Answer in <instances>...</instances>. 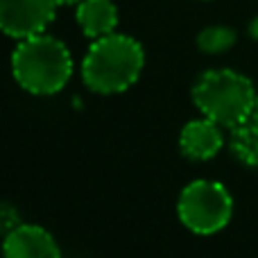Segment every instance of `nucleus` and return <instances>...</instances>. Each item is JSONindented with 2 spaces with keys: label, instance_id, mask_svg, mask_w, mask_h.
<instances>
[{
  "label": "nucleus",
  "instance_id": "nucleus-8",
  "mask_svg": "<svg viewBox=\"0 0 258 258\" xmlns=\"http://www.w3.org/2000/svg\"><path fill=\"white\" fill-rule=\"evenodd\" d=\"M77 25L89 39H102L118 27V7L113 0H82L75 9Z\"/></svg>",
  "mask_w": 258,
  "mask_h": 258
},
{
  "label": "nucleus",
  "instance_id": "nucleus-7",
  "mask_svg": "<svg viewBox=\"0 0 258 258\" xmlns=\"http://www.w3.org/2000/svg\"><path fill=\"white\" fill-rule=\"evenodd\" d=\"M224 147L222 125L211 118H197L186 122L179 134V150L190 161H211Z\"/></svg>",
  "mask_w": 258,
  "mask_h": 258
},
{
  "label": "nucleus",
  "instance_id": "nucleus-9",
  "mask_svg": "<svg viewBox=\"0 0 258 258\" xmlns=\"http://www.w3.org/2000/svg\"><path fill=\"white\" fill-rule=\"evenodd\" d=\"M229 150L247 168H258V125L254 120H245L231 127Z\"/></svg>",
  "mask_w": 258,
  "mask_h": 258
},
{
  "label": "nucleus",
  "instance_id": "nucleus-2",
  "mask_svg": "<svg viewBox=\"0 0 258 258\" xmlns=\"http://www.w3.org/2000/svg\"><path fill=\"white\" fill-rule=\"evenodd\" d=\"M12 73L21 89L32 95H54L71 82L73 57L66 43L50 34L18 41L12 52Z\"/></svg>",
  "mask_w": 258,
  "mask_h": 258
},
{
  "label": "nucleus",
  "instance_id": "nucleus-1",
  "mask_svg": "<svg viewBox=\"0 0 258 258\" xmlns=\"http://www.w3.org/2000/svg\"><path fill=\"white\" fill-rule=\"evenodd\" d=\"M145 68V50L134 36L113 32L93 39L82 61V80L93 93L116 95L132 89Z\"/></svg>",
  "mask_w": 258,
  "mask_h": 258
},
{
  "label": "nucleus",
  "instance_id": "nucleus-5",
  "mask_svg": "<svg viewBox=\"0 0 258 258\" xmlns=\"http://www.w3.org/2000/svg\"><path fill=\"white\" fill-rule=\"evenodd\" d=\"M54 14V0H0V27L16 41L43 34Z\"/></svg>",
  "mask_w": 258,
  "mask_h": 258
},
{
  "label": "nucleus",
  "instance_id": "nucleus-13",
  "mask_svg": "<svg viewBox=\"0 0 258 258\" xmlns=\"http://www.w3.org/2000/svg\"><path fill=\"white\" fill-rule=\"evenodd\" d=\"M251 120L258 125V98H256V104H254V111H251Z\"/></svg>",
  "mask_w": 258,
  "mask_h": 258
},
{
  "label": "nucleus",
  "instance_id": "nucleus-11",
  "mask_svg": "<svg viewBox=\"0 0 258 258\" xmlns=\"http://www.w3.org/2000/svg\"><path fill=\"white\" fill-rule=\"evenodd\" d=\"M249 36H251V39H256V41H258V16L249 23Z\"/></svg>",
  "mask_w": 258,
  "mask_h": 258
},
{
  "label": "nucleus",
  "instance_id": "nucleus-12",
  "mask_svg": "<svg viewBox=\"0 0 258 258\" xmlns=\"http://www.w3.org/2000/svg\"><path fill=\"white\" fill-rule=\"evenodd\" d=\"M54 3H57V7H71V5H80L82 0H54Z\"/></svg>",
  "mask_w": 258,
  "mask_h": 258
},
{
  "label": "nucleus",
  "instance_id": "nucleus-6",
  "mask_svg": "<svg viewBox=\"0 0 258 258\" xmlns=\"http://www.w3.org/2000/svg\"><path fill=\"white\" fill-rule=\"evenodd\" d=\"M5 258H61V249L43 227L16 224L5 236Z\"/></svg>",
  "mask_w": 258,
  "mask_h": 258
},
{
  "label": "nucleus",
  "instance_id": "nucleus-4",
  "mask_svg": "<svg viewBox=\"0 0 258 258\" xmlns=\"http://www.w3.org/2000/svg\"><path fill=\"white\" fill-rule=\"evenodd\" d=\"M177 215L188 231L197 236H213L231 222L233 197L224 183L197 179L181 190Z\"/></svg>",
  "mask_w": 258,
  "mask_h": 258
},
{
  "label": "nucleus",
  "instance_id": "nucleus-10",
  "mask_svg": "<svg viewBox=\"0 0 258 258\" xmlns=\"http://www.w3.org/2000/svg\"><path fill=\"white\" fill-rule=\"evenodd\" d=\"M236 30L229 25H209L197 34V48L206 54H222L236 45Z\"/></svg>",
  "mask_w": 258,
  "mask_h": 258
},
{
  "label": "nucleus",
  "instance_id": "nucleus-3",
  "mask_svg": "<svg viewBox=\"0 0 258 258\" xmlns=\"http://www.w3.org/2000/svg\"><path fill=\"white\" fill-rule=\"evenodd\" d=\"M256 98L258 93L249 77L231 68L202 73L192 86V102L200 113L227 129L249 120Z\"/></svg>",
  "mask_w": 258,
  "mask_h": 258
}]
</instances>
